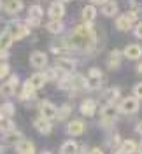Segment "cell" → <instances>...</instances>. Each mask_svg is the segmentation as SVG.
I'll use <instances>...</instances> for the list:
<instances>
[{
	"instance_id": "cell-32",
	"label": "cell",
	"mask_w": 142,
	"mask_h": 154,
	"mask_svg": "<svg viewBox=\"0 0 142 154\" xmlns=\"http://www.w3.org/2000/svg\"><path fill=\"white\" fill-rule=\"evenodd\" d=\"M118 96H119V89H118V88H112V89H109V91L105 93V98L111 102V105H112V102L118 100Z\"/></svg>"
},
{
	"instance_id": "cell-6",
	"label": "cell",
	"mask_w": 142,
	"mask_h": 154,
	"mask_svg": "<svg viewBox=\"0 0 142 154\" xmlns=\"http://www.w3.org/2000/svg\"><path fill=\"white\" fill-rule=\"evenodd\" d=\"M18 84H19L18 75H11L7 82H2V86H0V96H12L14 91H16V88H18Z\"/></svg>"
},
{
	"instance_id": "cell-41",
	"label": "cell",
	"mask_w": 142,
	"mask_h": 154,
	"mask_svg": "<svg viewBox=\"0 0 142 154\" xmlns=\"http://www.w3.org/2000/svg\"><path fill=\"white\" fill-rule=\"evenodd\" d=\"M137 154H142V142L139 144V149H137Z\"/></svg>"
},
{
	"instance_id": "cell-42",
	"label": "cell",
	"mask_w": 142,
	"mask_h": 154,
	"mask_svg": "<svg viewBox=\"0 0 142 154\" xmlns=\"http://www.w3.org/2000/svg\"><path fill=\"white\" fill-rule=\"evenodd\" d=\"M137 70H139V72H140V74H142V63H140V65H139V67H137Z\"/></svg>"
},
{
	"instance_id": "cell-15",
	"label": "cell",
	"mask_w": 142,
	"mask_h": 154,
	"mask_svg": "<svg viewBox=\"0 0 142 154\" xmlns=\"http://www.w3.org/2000/svg\"><path fill=\"white\" fill-rule=\"evenodd\" d=\"M33 126H35V130H37L39 133H42V135L51 133V130H53V125L47 119H44V117H37L33 121Z\"/></svg>"
},
{
	"instance_id": "cell-39",
	"label": "cell",
	"mask_w": 142,
	"mask_h": 154,
	"mask_svg": "<svg viewBox=\"0 0 142 154\" xmlns=\"http://www.w3.org/2000/svg\"><path fill=\"white\" fill-rule=\"evenodd\" d=\"M135 131H137L139 135H142V121H140V123H139L137 126H135Z\"/></svg>"
},
{
	"instance_id": "cell-9",
	"label": "cell",
	"mask_w": 142,
	"mask_h": 154,
	"mask_svg": "<svg viewBox=\"0 0 142 154\" xmlns=\"http://www.w3.org/2000/svg\"><path fill=\"white\" fill-rule=\"evenodd\" d=\"M47 14L51 16V19H55V21H62V18L65 16V4L63 2H53L49 5Z\"/></svg>"
},
{
	"instance_id": "cell-16",
	"label": "cell",
	"mask_w": 142,
	"mask_h": 154,
	"mask_svg": "<svg viewBox=\"0 0 142 154\" xmlns=\"http://www.w3.org/2000/svg\"><path fill=\"white\" fill-rule=\"evenodd\" d=\"M28 82L32 84L33 89H40V88H44V84L47 82V77H46V74L37 72V74H33V75L28 79Z\"/></svg>"
},
{
	"instance_id": "cell-35",
	"label": "cell",
	"mask_w": 142,
	"mask_h": 154,
	"mask_svg": "<svg viewBox=\"0 0 142 154\" xmlns=\"http://www.w3.org/2000/svg\"><path fill=\"white\" fill-rule=\"evenodd\" d=\"M133 93H135V98H137V100H140L142 98V82H139L137 86L133 88Z\"/></svg>"
},
{
	"instance_id": "cell-44",
	"label": "cell",
	"mask_w": 142,
	"mask_h": 154,
	"mask_svg": "<svg viewBox=\"0 0 142 154\" xmlns=\"http://www.w3.org/2000/svg\"><path fill=\"white\" fill-rule=\"evenodd\" d=\"M0 154H4V149H2V145H0Z\"/></svg>"
},
{
	"instance_id": "cell-20",
	"label": "cell",
	"mask_w": 142,
	"mask_h": 154,
	"mask_svg": "<svg viewBox=\"0 0 142 154\" xmlns=\"http://www.w3.org/2000/svg\"><path fill=\"white\" fill-rule=\"evenodd\" d=\"M16 151H18V154H35V147H33V144L30 142V140H21L18 145H16Z\"/></svg>"
},
{
	"instance_id": "cell-43",
	"label": "cell",
	"mask_w": 142,
	"mask_h": 154,
	"mask_svg": "<svg viewBox=\"0 0 142 154\" xmlns=\"http://www.w3.org/2000/svg\"><path fill=\"white\" fill-rule=\"evenodd\" d=\"M112 154H125V152H121V151H116V152H112Z\"/></svg>"
},
{
	"instance_id": "cell-11",
	"label": "cell",
	"mask_w": 142,
	"mask_h": 154,
	"mask_svg": "<svg viewBox=\"0 0 142 154\" xmlns=\"http://www.w3.org/2000/svg\"><path fill=\"white\" fill-rule=\"evenodd\" d=\"M30 65L35 68H44L47 65V54L42 51H33L30 54Z\"/></svg>"
},
{
	"instance_id": "cell-26",
	"label": "cell",
	"mask_w": 142,
	"mask_h": 154,
	"mask_svg": "<svg viewBox=\"0 0 142 154\" xmlns=\"http://www.w3.org/2000/svg\"><path fill=\"white\" fill-rule=\"evenodd\" d=\"M21 140H23V135L19 133V131H16V130H12V131H9V133H5V142H7V144L18 145Z\"/></svg>"
},
{
	"instance_id": "cell-34",
	"label": "cell",
	"mask_w": 142,
	"mask_h": 154,
	"mask_svg": "<svg viewBox=\"0 0 142 154\" xmlns=\"http://www.w3.org/2000/svg\"><path fill=\"white\" fill-rule=\"evenodd\" d=\"M9 65L7 63H0V81L2 79H5V77L9 75Z\"/></svg>"
},
{
	"instance_id": "cell-3",
	"label": "cell",
	"mask_w": 142,
	"mask_h": 154,
	"mask_svg": "<svg viewBox=\"0 0 142 154\" xmlns=\"http://www.w3.org/2000/svg\"><path fill=\"white\" fill-rule=\"evenodd\" d=\"M116 117H118V109L111 103H107V105L100 110V121H102V125L104 126H111L116 121Z\"/></svg>"
},
{
	"instance_id": "cell-18",
	"label": "cell",
	"mask_w": 142,
	"mask_h": 154,
	"mask_svg": "<svg viewBox=\"0 0 142 154\" xmlns=\"http://www.w3.org/2000/svg\"><path fill=\"white\" fill-rule=\"evenodd\" d=\"M12 42H14V38L11 35V32L9 30H4L0 33V51H7L12 46Z\"/></svg>"
},
{
	"instance_id": "cell-7",
	"label": "cell",
	"mask_w": 142,
	"mask_h": 154,
	"mask_svg": "<svg viewBox=\"0 0 142 154\" xmlns=\"http://www.w3.org/2000/svg\"><path fill=\"white\" fill-rule=\"evenodd\" d=\"M7 30L11 32V35H12L14 40H21V38H25L27 35H30V28L27 25H23V23H12Z\"/></svg>"
},
{
	"instance_id": "cell-27",
	"label": "cell",
	"mask_w": 142,
	"mask_h": 154,
	"mask_svg": "<svg viewBox=\"0 0 142 154\" xmlns=\"http://www.w3.org/2000/svg\"><path fill=\"white\" fill-rule=\"evenodd\" d=\"M33 93H35V89H33L32 84L27 81V82L23 84V91L19 93V98H21V100H28V98L32 100V98H33Z\"/></svg>"
},
{
	"instance_id": "cell-28",
	"label": "cell",
	"mask_w": 142,
	"mask_h": 154,
	"mask_svg": "<svg viewBox=\"0 0 142 154\" xmlns=\"http://www.w3.org/2000/svg\"><path fill=\"white\" fill-rule=\"evenodd\" d=\"M46 28L49 30L51 33H62V32H63V23H62V21H55V19H51V21L46 25Z\"/></svg>"
},
{
	"instance_id": "cell-4",
	"label": "cell",
	"mask_w": 142,
	"mask_h": 154,
	"mask_svg": "<svg viewBox=\"0 0 142 154\" xmlns=\"http://www.w3.org/2000/svg\"><path fill=\"white\" fill-rule=\"evenodd\" d=\"M118 110L123 112V114H135V112L139 110V100H137L135 96H126V98L121 100Z\"/></svg>"
},
{
	"instance_id": "cell-29",
	"label": "cell",
	"mask_w": 142,
	"mask_h": 154,
	"mask_svg": "<svg viewBox=\"0 0 142 154\" xmlns=\"http://www.w3.org/2000/svg\"><path fill=\"white\" fill-rule=\"evenodd\" d=\"M137 149H139V145L135 144L133 140H125V142H123V145H121V152H125V154L137 152Z\"/></svg>"
},
{
	"instance_id": "cell-23",
	"label": "cell",
	"mask_w": 142,
	"mask_h": 154,
	"mask_svg": "<svg viewBox=\"0 0 142 154\" xmlns=\"http://www.w3.org/2000/svg\"><path fill=\"white\" fill-rule=\"evenodd\" d=\"M4 9L7 14H18L19 11L23 9V2H19V0H12V2H5L4 4Z\"/></svg>"
},
{
	"instance_id": "cell-40",
	"label": "cell",
	"mask_w": 142,
	"mask_h": 154,
	"mask_svg": "<svg viewBox=\"0 0 142 154\" xmlns=\"http://www.w3.org/2000/svg\"><path fill=\"white\" fill-rule=\"evenodd\" d=\"M76 154H86V149H84V147H79Z\"/></svg>"
},
{
	"instance_id": "cell-1",
	"label": "cell",
	"mask_w": 142,
	"mask_h": 154,
	"mask_svg": "<svg viewBox=\"0 0 142 154\" xmlns=\"http://www.w3.org/2000/svg\"><path fill=\"white\" fill-rule=\"evenodd\" d=\"M68 49H81V51H91L96 42V33L91 25H79L70 32L68 38L65 40Z\"/></svg>"
},
{
	"instance_id": "cell-25",
	"label": "cell",
	"mask_w": 142,
	"mask_h": 154,
	"mask_svg": "<svg viewBox=\"0 0 142 154\" xmlns=\"http://www.w3.org/2000/svg\"><path fill=\"white\" fill-rule=\"evenodd\" d=\"M77 149H79V145H77L74 140H67V142H63V144H62V147H60V152H62V154H76Z\"/></svg>"
},
{
	"instance_id": "cell-2",
	"label": "cell",
	"mask_w": 142,
	"mask_h": 154,
	"mask_svg": "<svg viewBox=\"0 0 142 154\" xmlns=\"http://www.w3.org/2000/svg\"><path fill=\"white\" fill-rule=\"evenodd\" d=\"M135 21H137V12L135 11H130V12L123 14V16H118V19H116V28L121 30V32H126V30H130L133 26Z\"/></svg>"
},
{
	"instance_id": "cell-5",
	"label": "cell",
	"mask_w": 142,
	"mask_h": 154,
	"mask_svg": "<svg viewBox=\"0 0 142 154\" xmlns=\"http://www.w3.org/2000/svg\"><path fill=\"white\" fill-rule=\"evenodd\" d=\"M39 110H40V117H44L47 121H51V119H55L58 116V109L49 100H44V102H40V105H39Z\"/></svg>"
},
{
	"instance_id": "cell-30",
	"label": "cell",
	"mask_w": 142,
	"mask_h": 154,
	"mask_svg": "<svg viewBox=\"0 0 142 154\" xmlns=\"http://www.w3.org/2000/svg\"><path fill=\"white\" fill-rule=\"evenodd\" d=\"M12 114H14V105L12 103H4L0 107V116L2 117H11Z\"/></svg>"
},
{
	"instance_id": "cell-17",
	"label": "cell",
	"mask_w": 142,
	"mask_h": 154,
	"mask_svg": "<svg viewBox=\"0 0 142 154\" xmlns=\"http://www.w3.org/2000/svg\"><path fill=\"white\" fill-rule=\"evenodd\" d=\"M81 112H83V116H93L95 112H96V102L95 100H91V98H88V100H84L83 103H81Z\"/></svg>"
},
{
	"instance_id": "cell-37",
	"label": "cell",
	"mask_w": 142,
	"mask_h": 154,
	"mask_svg": "<svg viewBox=\"0 0 142 154\" xmlns=\"http://www.w3.org/2000/svg\"><path fill=\"white\" fill-rule=\"evenodd\" d=\"M88 154H104V151H102V149H98V147H95V149H91Z\"/></svg>"
},
{
	"instance_id": "cell-24",
	"label": "cell",
	"mask_w": 142,
	"mask_h": 154,
	"mask_svg": "<svg viewBox=\"0 0 142 154\" xmlns=\"http://www.w3.org/2000/svg\"><path fill=\"white\" fill-rule=\"evenodd\" d=\"M81 88H86V77L79 74L70 75V89H81Z\"/></svg>"
},
{
	"instance_id": "cell-45",
	"label": "cell",
	"mask_w": 142,
	"mask_h": 154,
	"mask_svg": "<svg viewBox=\"0 0 142 154\" xmlns=\"http://www.w3.org/2000/svg\"><path fill=\"white\" fill-rule=\"evenodd\" d=\"M42 154H51V152H47V151H46V152H42Z\"/></svg>"
},
{
	"instance_id": "cell-19",
	"label": "cell",
	"mask_w": 142,
	"mask_h": 154,
	"mask_svg": "<svg viewBox=\"0 0 142 154\" xmlns=\"http://www.w3.org/2000/svg\"><path fill=\"white\" fill-rule=\"evenodd\" d=\"M121 56H123V53L121 51H118V49H114L112 53L109 54V60H107V67L116 70V68L119 67V63H121Z\"/></svg>"
},
{
	"instance_id": "cell-14",
	"label": "cell",
	"mask_w": 142,
	"mask_h": 154,
	"mask_svg": "<svg viewBox=\"0 0 142 154\" xmlns=\"http://www.w3.org/2000/svg\"><path fill=\"white\" fill-rule=\"evenodd\" d=\"M123 54L128 58V60H139V58L142 56V48L139 44H128V46L125 48Z\"/></svg>"
},
{
	"instance_id": "cell-12",
	"label": "cell",
	"mask_w": 142,
	"mask_h": 154,
	"mask_svg": "<svg viewBox=\"0 0 142 154\" xmlns=\"http://www.w3.org/2000/svg\"><path fill=\"white\" fill-rule=\"evenodd\" d=\"M96 5H100V12L104 16H114L118 12V4L116 2H109V0H102V2H95Z\"/></svg>"
},
{
	"instance_id": "cell-8",
	"label": "cell",
	"mask_w": 142,
	"mask_h": 154,
	"mask_svg": "<svg viewBox=\"0 0 142 154\" xmlns=\"http://www.w3.org/2000/svg\"><path fill=\"white\" fill-rule=\"evenodd\" d=\"M100 79H102V70L100 68H90L88 77H86V88L88 89H96L100 86Z\"/></svg>"
},
{
	"instance_id": "cell-21",
	"label": "cell",
	"mask_w": 142,
	"mask_h": 154,
	"mask_svg": "<svg viewBox=\"0 0 142 154\" xmlns=\"http://www.w3.org/2000/svg\"><path fill=\"white\" fill-rule=\"evenodd\" d=\"M96 18V9H95V5H86L84 9H83V21H84V25H91Z\"/></svg>"
},
{
	"instance_id": "cell-36",
	"label": "cell",
	"mask_w": 142,
	"mask_h": 154,
	"mask_svg": "<svg viewBox=\"0 0 142 154\" xmlns=\"http://www.w3.org/2000/svg\"><path fill=\"white\" fill-rule=\"evenodd\" d=\"M135 37L142 38V21H140V23H137V25H135Z\"/></svg>"
},
{
	"instance_id": "cell-22",
	"label": "cell",
	"mask_w": 142,
	"mask_h": 154,
	"mask_svg": "<svg viewBox=\"0 0 142 154\" xmlns=\"http://www.w3.org/2000/svg\"><path fill=\"white\" fill-rule=\"evenodd\" d=\"M56 68L65 70V72H72V70L76 68V61H74V60H68V58H58L56 60Z\"/></svg>"
},
{
	"instance_id": "cell-46",
	"label": "cell",
	"mask_w": 142,
	"mask_h": 154,
	"mask_svg": "<svg viewBox=\"0 0 142 154\" xmlns=\"http://www.w3.org/2000/svg\"><path fill=\"white\" fill-rule=\"evenodd\" d=\"M0 9H2V2H0Z\"/></svg>"
},
{
	"instance_id": "cell-33",
	"label": "cell",
	"mask_w": 142,
	"mask_h": 154,
	"mask_svg": "<svg viewBox=\"0 0 142 154\" xmlns=\"http://www.w3.org/2000/svg\"><path fill=\"white\" fill-rule=\"evenodd\" d=\"M70 114V105H63L62 107V109H60V110H58V119H60V121H63V119H67V116Z\"/></svg>"
},
{
	"instance_id": "cell-10",
	"label": "cell",
	"mask_w": 142,
	"mask_h": 154,
	"mask_svg": "<svg viewBox=\"0 0 142 154\" xmlns=\"http://www.w3.org/2000/svg\"><path fill=\"white\" fill-rule=\"evenodd\" d=\"M42 16H44L42 7H40V5H32L30 11H28V19H27V23H28V25H33V26H39Z\"/></svg>"
},
{
	"instance_id": "cell-38",
	"label": "cell",
	"mask_w": 142,
	"mask_h": 154,
	"mask_svg": "<svg viewBox=\"0 0 142 154\" xmlns=\"http://www.w3.org/2000/svg\"><path fill=\"white\" fill-rule=\"evenodd\" d=\"M7 56H9L7 51H0V60H7Z\"/></svg>"
},
{
	"instance_id": "cell-31",
	"label": "cell",
	"mask_w": 142,
	"mask_h": 154,
	"mask_svg": "<svg viewBox=\"0 0 142 154\" xmlns=\"http://www.w3.org/2000/svg\"><path fill=\"white\" fill-rule=\"evenodd\" d=\"M0 128H2V131L9 133V131H12V130H14V125H12V121H11L9 117H4V119H2V125H0Z\"/></svg>"
},
{
	"instance_id": "cell-13",
	"label": "cell",
	"mask_w": 142,
	"mask_h": 154,
	"mask_svg": "<svg viewBox=\"0 0 142 154\" xmlns=\"http://www.w3.org/2000/svg\"><path fill=\"white\" fill-rule=\"evenodd\" d=\"M86 130V125L83 123V121H79V119H76V121H70L68 123V126H67V133L72 135V137H79V135H83Z\"/></svg>"
}]
</instances>
